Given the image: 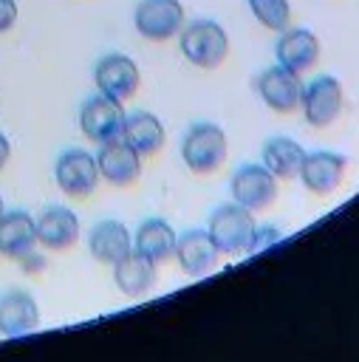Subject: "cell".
Wrapping results in <instances>:
<instances>
[{
	"label": "cell",
	"instance_id": "cell-26",
	"mask_svg": "<svg viewBox=\"0 0 359 362\" xmlns=\"http://www.w3.org/2000/svg\"><path fill=\"white\" fill-rule=\"evenodd\" d=\"M20 17V8H17V0H0V34L11 31L14 23Z\"/></svg>",
	"mask_w": 359,
	"mask_h": 362
},
{
	"label": "cell",
	"instance_id": "cell-4",
	"mask_svg": "<svg viewBox=\"0 0 359 362\" xmlns=\"http://www.w3.org/2000/svg\"><path fill=\"white\" fill-rule=\"evenodd\" d=\"M54 181L68 198H88L102 181L99 167H96V156H90L82 147L62 150L57 156V164H54Z\"/></svg>",
	"mask_w": 359,
	"mask_h": 362
},
{
	"label": "cell",
	"instance_id": "cell-5",
	"mask_svg": "<svg viewBox=\"0 0 359 362\" xmlns=\"http://www.w3.org/2000/svg\"><path fill=\"white\" fill-rule=\"evenodd\" d=\"M124 116L127 113H124L122 102H116L105 93H96V96H88L79 107V130L85 133V139H90L96 144H107V141L122 139Z\"/></svg>",
	"mask_w": 359,
	"mask_h": 362
},
{
	"label": "cell",
	"instance_id": "cell-1",
	"mask_svg": "<svg viewBox=\"0 0 359 362\" xmlns=\"http://www.w3.org/2000/svg\"><path fill=\"white\" fill-rule=\"evenodd\" d=\"M181 54L204 71H215L229 57V34L215 20H192L178 31Z\"/></svg>",
	"mask_w": 359,
	"mask_h": 362
},
{
	"label": "cell",
	"instance_id": "cell-12",
	"mask_svg": "<svg viewBox=\"0 0 359 362\" xmlns=\"http://www.w3.org/2000/svg\"><path fill=\"white\" fill-rule=\"evenodd\" d=\"M274 54H277V62L294 74H305L311 68H317L319 62V54H322V45H319V37L308 28H286L280 31V40L274 45Z\"/></svg>",
	"mask_w": 359,
	"mask_h": 362
},
{
	"label": "cell",
	"instance_id": "cell-19",
	"mask_svg": "<svg viewBox=\"0 0 359 362\" xmlns=\"http://www.w3.org/2000/svg\"><path fill=\"white\" fill-rule=\"evenodd\" d=\"M113 280H116L122 294L144 297L155 286V280H158V266L150 257H144L141 252L133 249L119 263H113Z\"/></svg>",
	"mask_w": 359,
	"mask_h": 362
},
{
	"label": "cell",
	"instance_id": "cell-14",
	"mask_svg": "<svg viewBox=\"0 0 359 362\" xmlns=\"http://www.w3.org/2000/svg\"><path fill=\"white\" fill-rule=\"evenodd\" d=\"M175 260H178V266H181L184 274L204 277V274H209V272L218 269L220 252H218V246H215V240L209 238L206 229H187L184 235H178Z\"/></svg>",
	"mask_w": 359,
	"mask_h": 362
},
{
	"label": "cell",
	"instance_id": "cell-21",
	"mask_svg": "<svg viewBox=\"0 0 359 362\" xmlns=\"http://www.w3.org/2000/svg\"><path fill=\"white\" fill-rule=\"evenodd\" d=\"M175 243H178V235L164 218L141 221V226L136 229V238H133V249L141 252L144 257H150L155 266L175 257Z\"/></svg>",
	"mask_w": 359,
	"mask_h": 362
},
{
	"label": "cell",
	"instance_id": "cell-17",
	"mask_svg": "<svg viewBox=\"0 0 359 362\" xmlns=\"http://www.w3.org/2000/svg\"><path fill=\"white\" fill-rule=\"evenodd\" d=\"M88 252L93 255V260L113 266L127 252H133V235L122 221H113V218L99 221L88 235Z\"/></svg>",
	"mask_w": 359,
	"mask_h": 362
},
{
	"label": "cell",
	"instance_id": "cell-25",
	"mask_svg": "<svg viewBox=\"0 0 359 362\" xmlns=\"http://www.w3.org/2000/svg\"><path fill=\"white\" fill-rule=\"evenodd\" d=\"M17 266H20L25 274H42V272H45V266H48V260H45V255H42V252L31 249V252H25L23 257H17Z\"/></svg>",
	"mask_w": 359,
	"mask_h": 362
},
{
	"label": "cell",
	"instance_id": "cell-13",
	"mask_svg": "<svg viewBox=\"0 0 359 362\" xmlns=\"http://www.w3.org/2000/svg\"><path fill=\"white\" fill-rule=\"evenodd\" d=\"M96 167H99V175L113 187H130L141 178V156L122 139L99 144Z\"/></svg>",
	"mask_w": 359,
	"mask_h": 362
},
{
	"label": "cell",
	"instance_id": "cell-20",
	"mask_svg": "<svg viewBox=\"0 0 359 362\" xmlns=\"http://www.w3.org/2000/svg\"><path fill=\"white\" fill-rule=\"evenodd\" d=\"M122 141H127L141 158L144 156H155L164 141H167V130L161 124V119L150 110H136L124 116V130H122Z\"/></svg>",
	"mask_w": 359,
	"mask_h": 362
},
{
	"label": "cell",
	"instance_id": "cell-7",
	"mask_svg": "<svg viewBox=\"0 0 359 362\" xmlns=\"http://www.w3.org/2000/svg\"><path fill=\"white\" fill-rule=\"evenodd\" d=\"M229 189H232L235 204L246 206L249 212L269 209L277 201V195H280L277 175H271L263 164H243V167H237L232 181H229Z\"/></svg>",
	"mask_w": 359,
	"mask_h": 362
},
{
	"label": "cell",
	"instance_id": "cell-27",
	"mask_svg": "<svg viewBox=\"0 0 359 362\" xmlns=\"http://www.w3.org/2000/svg\"><path fill=\"white\" fill-rule=\"evenodd\" d=\"M8 161H11V141H8V136L0 130V170H3Z\"/></svg>",
	"mask_w": 359,
	"mask_h": 362
},
{
	"label": "cell",
	"instance_id": "cell-22",
	"mask_svg": "<svg viewBox=\"0 0 359 362\" xmlns=\"http://www.w3.org/2000/svg\"><path fill=\"white\" fill-rule=\"evenodd\" d=\"M302 158H305V150L300 141L288 139V136H274L263 144V167L277 175V181H291L300 175V167H302Z\"/></svg>",
	"mask_w": 359,
	"mask_h": 362
},
{
	"label": "cell",
	"instance_id": "cell-6",
	"mask_svg": "<svg viewBox=\"0 0 359 362\" xmlns=\"http://www.w3.org/2000/svg\"><path fill=\"white\" fill-rule=\"evenodd\" d=\"M302 116L311 127H328L339 119L342 107H345V90L342 82L331 74H322L317 79H311L302 88Z\"/></svg>",
	"mask_w": 359,
	"mask_h": 362
},
{
	"label": "cell",
	"instance_id": "cell-11",
	"mask_svg": "<svg viewBox=\"0 0 359 362\" xmlns=\"http://www.w3.org/2000/svg\"><path fill=\"white\" fill-rule=\"evenodd\" d=\"M345 170H348V158L345 156L331 153V150H314V153H305L297 178L302 181V187L308 192H314V195H331L342 184Z\"/></svg>",
	"mask_w": 359,
	"mask_h": 362
},
{
	"label": "cell",
	"instance_id": "cell-15",
	"mask_svg": "<svg viewBox=\"0 0 359 362\" xmlns=\"http://www.w3.org/2000/svg\"><path fill=\"white\" fill-rule=\"evenodd\" d=\"M37 243L48 252H65L79 240V218L68 206H48L37 218Z\"/></svg>",
	"mask_w": 359,
	"mask_h": 362
},
{
	"label": "cell",
	"instance_id": "cell-10",
	"mask_svg": "<svg viewBox=\"0 0 359 362\" xmlns=\"http://www.w3.org/2000/svg\"><path fill=\"white\" fill-rule=\"evenodd\" d=\"M302 79L300 74L283 68L280 62L260 71L257 76V93L263 99V105L274 113H294L300 110V102H302Z\"/></svg>",
	"mask_w": 359,
	"mask_h": 362
},
{
	"label": "cell",
	"instance_id": "cell-24",
	"mask_svg": "<svg viewBox=\"0 0 359 362\" xmlns=\"http://www.w3.org/2000/svg\"><path fill=\"white\" fill-rule=\"evenodd\" d=\"M283 238V232L277 229V226H254V235H252V243H249V255H257V252H263L269 243H274V240H280Z\"/></svg>",
	"mask_w": 359,
	"mask_h": 362
},
{
	"label": "cell",
	"instance_id": "cell-28",
	"mask_svg": "<svg viewBox=\"0 0 359 362\" xmlns=\"http://www.w3.org/2000/svg\"><path fill=\"white\" fill-rule=\"evenodd\" d=\"M6 212V204H3V195H0V215Z\"/></svg>",
	"mask_w": 359,
	"mask_h": 362
},
{
	"label": "cell",
	"instance_id": "cell-3",
	"mask_svg": "<svg viewBox=\"0 0 359 362\" xmlns=\"http://www.w3.org/2000/svg\"><path fill=\"white\" fill-rule=\"evenodd\" d=\"M254 212L240 204H223L209 215V238L215 240L220 255H243L254 235Z\"/></svg>",
	"mask_w": 359,
	"mask_h": 362
},
{
	"label": "cell",
	"instance_id": "cell-2",
	"mask_svg": "<svg viewBox=\"0 0 359 362\" xmlns=\"http://www.w3.org/2000/svg\"><path fill=\"white\" fill-rule=\"evenodd\" d=\"M229 156V141L223 127L215 122H195L181 139V158L195 175H212L223 167Z\"/></svg>",
	"mask_w": 359,
	"mask_h": 362
},
{
	"label": "cell",
	"instance_id": "cell-23",
	"mask_svg": "<svg viewBox=\"0 0 359 362\" xmlns=\"http://www.w3.org/2000/svg\"><path fill=\"white\" fill-rule=\"evenodd\" d=\"M249 11L260 25L269 31H286L291 25V6L288 0H246Z\"/></svg>",
	"mask_w": 359,
	"mask_h": 362
},
{
	"label": "cell",
	"instance_id": "cell-8",
	"mask_svg": "<svg viewBox=\"0 0 359 362\" xmlns=\"http://www.w3.org/2000/svg\"><path fill=\"white\" fill-rule=\"evenodd\" d=\"M93 82H96L99 93L124 105L127 99H133L139 93L141 71H139L136 59L127 54H105L93 68Z\"/></svg>",
	"mask_w": 359,
	"mask_h": 362
},
{
	"label": "cell",
	"instance_id": "cell-16",
	"mask_svg": "<svg viewBox=\"0 0 359 362\" xmlns=\"http://www.w3.org/2000/svg\"><path fill=\"white\" fill-rule=\"evenodd\" d=\"M40 325V305L28 291L11 288L0 294V334L25 337Z\"/></svg>",
	"mask_w": 359,
	"mask_h": 362
},
{
	"label": "cell",
	"instance_id": "cell-18",
	"mask_svg": "<svg viewBox=\"0 0 359 362\" xmlns=\"http://www.w3.org/2000/svg\"><path fill=\"white\" fill-rule=\"evenodd\" d=\"M37 246V221L25 209H6L0 215V255L17 260Z\"/></svg>",
	"mask_w": 359,
	"mask_h": 362
},
{
	"label": "cell",
	"instance_id": "cell-9",
	"mask_svg": "<svg viewBox=\"0 0 359 362\" xmlns=\"http://www.w3.org/2000/svg\"><path fill=\"white\" fill-rule=\"evenodd\" d=\"M184 6L181 0H141L133 11L136 31L150 42H167L178 37L184 28Z\"/></svg>",
	"mask_w": 359,
	"mask_h": 362
}]
</instances>
